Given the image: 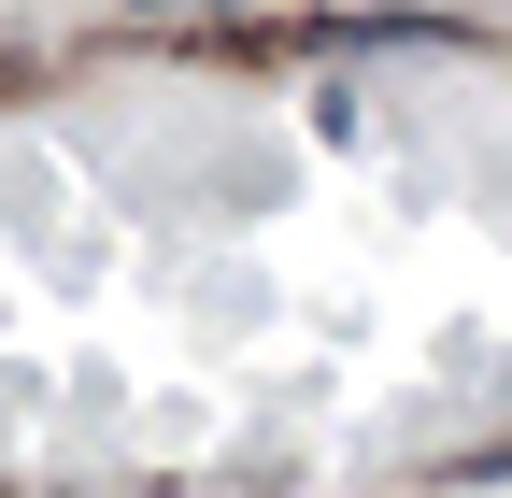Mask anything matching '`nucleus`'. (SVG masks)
Wrapping results in <instances>:
<instances>
[]
</instances>
